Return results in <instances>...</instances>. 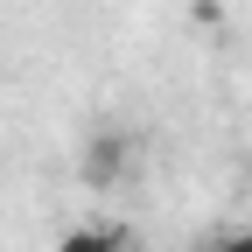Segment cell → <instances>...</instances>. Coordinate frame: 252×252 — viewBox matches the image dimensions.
Masks as SVG:
<instances>
[{
	"mask_svg": "<svg viewBox=\"0 0 252 252\" xmlns=\"http://www.w3.org/2000/svg\"><path fill=\"white\" fill-rule=\"evenodd\" d=\"M126 168H133V133H112V126H105V133L84 140V182L91 189H112Z\"/></svg>",
	"mask_w": 252,
	"mask_h": 252,
	"instance_id": "cell-1",
	"label": "cell"
},
{
	"mask_svg": "<svg viewBox=\"0 0 252 252\" xmlns=\"http://www.w3.org/2000/svg\"><path fill=\"white\" fill-rule=\"evenodd\" d=\"M203 252H252V231H217Z\"/></svg>",
	"mask_w": 252,
	"mask_h": 252,
	"instance_id": "cell-3",
	"label": "cell"
},
{
	"mask_svg": "<svg viewBox=\"0 0 252 252\" xmlns=\"http://www.w3.org/2000/svg\"><path fill=\"white\" fill-rule=\"evenodd\" d=\"M56 252H133V231H112V224H70L56 238Z\"/></svg>",
	"mask_w": 252,
	"mask_h": 252,
	"instance_id": "cell-2",
	"label": "cell"
}]
</instances>
